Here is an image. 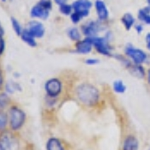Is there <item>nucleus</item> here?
<instances>
[{
  "label": "nucleus",
  "mask_w": 150,
  "mask_h": 150,
  "mask_svg": "<svg viewBox=\"0 0 150 150\" xmlns=\"http://www.w3.org/2000/svg\"><path fill=\"white\" fill-rule=\"evenodd\" d=\"M75 48H76V52L80 53V54H88V53H90L93 48L92 38L86 37L83 40L77 41Z\"/></svg>",
  "instance_id": "nucleus-9"
},
{
  "label": "nucleus",
  "mask_w": 150,
  "mask_h": 150,
  "mask_svg": "<svg viewBox=\"0 0 150 150\" xmlns=\"http://www.w3.org/2000/svg\"><path fill=\"white\" fill-rule=\"evenodd\" d=\"M2 84V74H1V70H0V86Z\"/></svg>",
  "instance_id": "nucleus-31"
},
{
  "label": "nucleus",
  "mask_w": 150,
  "mask_h": 150,
  "mask_svg": "<svg viewBox=\"0 0 150 150\" xmlns=\"http://www.w3.org/2000/svg\"><path fill=\"white\" fill-rule=\"evenodd\" d=\"M70 18H71V21H72V22L75 23V24L78 23V22H80V20L82 19L81 16L79 15V14L77 13V12H75V11H74V12H72V13L70 14Z\"/></svg>",
  "instance_id": "nucleus-24"
},
{
  "label": "nucleus",
  "mask_w": 150,
  "mask_h": 150,
  "mask_svg": "<svg viewBox=\"0 0 150 150\" xmlns=\"http://www.w3.org/2000/svg\"><path fill=\"white\" fill-rule=\"evenodd\" d=\"M92 7V2L90 0H75L72 3V8L79 14L82 18L89 15V11Z\"/></svg>",
  "instance_id": "nucleus-6"
},
{
  "label": "nucleus",
  "mask_w": 150,
  "mask_h": 150,
  "mask_svg": "<svg viewBox=\"0 0 150 150\" xmlns=\"http://www.w3.org/2000/svg\"><path fill=\"white\" fill-rule=\"evenodd\" d=\"M11 24H12V28H13L14 32L16 33V35L20 36L23 31V28H22V26H21V24L19 23V21L16 18L11 17Z\"/></svg>",
  "instance_id": "nucleus-17"
},
{
  "label": "nucleus",
  "mask_w": 150,
  "mask_h": 150,
  "mask_svg": "<svg viewBox=\"0 0 150 150\" xmlns=\"http://www.w3.org/2000/svg\"><path fill=\"white\" fill-rule=\"evenodd\" d=\"M49 12L50 10L44 8L43 6H41L39 3L35 4L34 6L31 8L30 11V16L33 18H38V19H42V20H46L49 16Z\"/></svg>",
  "instance_id": "nucleus-10"
},
{
  "label": "nucleus",
  "mask_w": 150,
  "mask_h": 150,
  "mask_svg": "<svg viewBox=\"0 0 150 150\" xmlns=\"http://www.w3.org/2000/svg\"><path fill=\"white\" fill-rule=\"evenodd\" d=\"M85 63L88 64V65H95V64L99 63V60L95 59V58H89V59L85 60Z\"/></svg>",
  "instance_id": "nucleus-26"
},
{
  "label": "nucleus",
  "mask_w": 150,
  "mask_h": 150,
  "mask_svg": "<svg viewBox=\"0 0 150 150\" xmlns=\"http://www.w3.org/2000/svg\"><path fill=\"white\" fill-rule=\"evenodd\" d=\"M148 83H149V85H150V69H149V71H148Z\"/></svg>",
  "instance_id": "nucleus-32"
},
{
  "label": "nucleus",
  "mask_w": 150,
  "mask_h": 150,
  "mask_svg": "<svg viewBox=\"0 0 150 150\" xmlns=\"http://www.w3.org/2000/svg\"><path fill=\"white\" fill-rule=\"evenodd\" d=\"M4 35V28L2 27L1 23H0V36H3Z\"/></svg>",
  "instance_id": "nucleus-30"
},
{
  "label": "nucleus",
  "mask_w": 150,
  "mask_h": 150,
  "mask_svg": "<svg viewBox=\"0 0 150 150\" xmlns=\"http://www.w3.org/2000/svg\"><path fill=\"white\" fill-rule=\"evenodd\" d=\"M7 125V116L5 113L0 111V132L5 129Z\"/></svg>",
  "instance_id": "nucleus-22"
},
{
  "label": "nucleus",
  "mask_w": 150,
  "mask_h": 150,
  "mask_svg": "<svg viewBox=\"0 0 150 150\" xmlns=\"http://www.w3.org/2000/svg\"><path fill=\"white\" fill-rule=\"evenodd\" d=\"M1 1H2V2H5V1H6V0H1Z\"/></svg>",
  "instance_id": "nucleus-34"
},
{
  "label": "nucleus",
  "mask_w": 150,
  "mask_h": 150,
  "mask_svg": "<svg viewBox=\"0 0 150 150\" xmlns=\"http://www.w3.org/2000/svg\"><path fill=\"white\" fill-rule=\"evenodd\" d=\"M121 21H122L123 25H124V27L126 28L127 30H130L135 23V18L131 13H125L124 15H123Z\"/></svg>",
  "instance_id": "nucleus-16"
},
{
  "label": "nucleus",
  "mask_w": 150,
  "mask_h": 150,
  "mask_svg": "<svg viewBox=\"0 0 150 150\" xmlns=\"http://www.w3.org/2000/svg\"><path fill=\"white\" fill-rule=\"evenodd\" d=\"M100 30L101 26L96 21H89L82 26V32L86 37H95Z\"/></svg>",
  "instance_id": "nucleus-8"
},
{
  "label": "nucleus",
  "mask_w": 150,
  "mask_h": 150,
  "mask_svg": "<svg viewBox=\"0 0 150 150\" xmlns=\"http://www.w3.org/2000/svg\"><path fill=\"white\" fill-rule=\"evenodd\" d=\"M67 34H68V37L70 38L71 40L73 41H79L80 40V32H79V30L77 28H70L68 30V32H67Z\"/></svg>",
  "instance_id": "nucleus-18"
},
{
  "label": "nucleus",
  "mask_w": 150,
  "mask_h": 150,
  "mask_svg": "<svg viewBox=\"0 0 150 150\" xmlns=\"http://www.w3.org/2000/svg\"><path fill=\"white\" fill-rule=\"evenodd\" d=\"M46 150H65V147L59 139L50 138L46 143Z\"/></svg>",
  "instance_id": "nucleus-13"
},
{
  "label": "nucleus",
  "mask_w": 150,
  "mask_h": 150,
  "mask_svg": "<svg viewBox=\"0 0 150 150\" xmlns=\"http://www.w3.org/2000/svg\"><path fill=\"white\" fill-rule=\"evenodd\" d=\"M113 90L116 93H123L126 90V86L124 85V83L121 80H116L113 83Z\"/></svg>",
  "instance_id": "nucleus-19"
},
{
  "label": "nucleus",
  "mask_w": 150,
  "mask_h": 150,
  "mask_svg": "<svg viewBox=\"0 0 150 150\" xmlns=\"http://www.w3.org/2000/svg\"><path fill=\"white\" fill-rule=\"evenodd\" d=\"M45 91L49 97L55 98L61 93L62 83L58 78H51L45 83Z\"/></svg>",
  "instance_id": "nucleus-4"
},
{
  "label": "nucleus",
  "mask_w": 150,
  "mask_h": 150,
  "mask_svg": "<svg viewBox=\"0 0 150 150\" xmlns=\"http://www.w3.org/2000/svg\"><path fill=\"white\" fill-rule=\"evenodd\" d=\"M25 30L29 34H31L34 38H41L45 34V28L44 25L39 21H30L27 23L25 27Z\"/></svg>",
  "instance_id": "nucleus-7"
},
{
  "label": "nucleus",
  "mask_w": 150,
  "mask_h": 150,
  "mask_svg": "<svg viewBox=\"0 0 150 150\" xmlns=\"http://www.w3.org/2000/svg\"><path fill=\"white\" fill-rule=\"evenodd\" d=\"M9 103V97L5 93L0 94V110L4 109Z\"/></svg>",
  "instance_id": "nucleus-21"
},
{
  "label": "nucleus",
  "mask_w": 150,
  "mask_h": 150,
  "mask_svg": "<svg viewBox=\"0 0 150 150\" xmlns=\"http://www.w3.org/2000/svg\"><path fill=\"white\" fill-rule=\"evenodd\" d=\"M145 41H146V46L147 49L150 51V33H147L146 37H145Z\"/></svg>",
  "instance_id": "nucleus-27"
},
{
  "label": "nucleus",
  "mask_w": 150,
  "mask_h": 150,
  "mask_svg": "<svg viewBox=\"0 0 150 150\" xmlns=\"http://www.w3.org/2000/svg\"><path fill=\"white\" fill-rule=\"evenodd\" d=\"M72 10H73V8H72V5H69V4H61V5H59V11L60 13H62L63 15H66L68 16L70 14L72 13Z\"/></svg>",
  "instance_id": "nucleus-20"
},
{
  "label": "nucleus",
  "mask_w": 150,
  "mask_h": 150,
  "mask_svg": "<svg viewBox=\"0 0 150 150\" xmlns=\"http://www.w3.org/2000/svg\"><path fill=\"white\" fill-rule=\"evenodd\" d=\"M135 29H136L137 33H141L143 31V26H142V24H136L135 25Z\"/></svg>",
  "instance_id": "nucleus-28"
},
{
  "label": "nucleus",
  "mask_w": 150,
  "mask_h": 150,
  "mask_svg": "<svg viewBox=\"0 0 150 150\" xmlns=\"http://www.w3.org/2000/svg\"><path fill=\"white\" fill-rule=\"evenodd\" d=\"M139 143L136 137L132 134H129L125 136L124 140H123L121 150H138Z\"/></svg>",
  "instance_id": "nucleus-12"
},
{
  "label": "nucleus",
  "mask_w": 150,
  "mask_h": 150,
  "mask_svg": "<svg viewBox=\"0 0 150 150\" xmlns=\"http://www.w3.org/2000/svg\"><path fill=\"white\" fill-rule=\"evenodd\" d=\"M25 122V113L16 106L10 109V126L12 130H19Z\"/></svg>",
  "instance_id": "nucleus-3"
},
{
  "label": "nucleus",
  "mask_w": 150,
  "mask_h": 150,
  "mask_svg": "<svg viewBox=\"0 0 150 150\" xmlns=\"http://www.w3.org/2000/svg\"><path fill=\"white\" fill-rule=\"evenodd\" d=\"M127 68L130 70V72L135 75V76L139 77V78H143L145 76V72H144V68L142 65H138V64H131L130 63L127 66Z\"/></svg>",
  "instance_id": "nucleus-14"
},
{
  "label": "nucleus",
  "mask_w": 150,
  "mask_h": 150,
  "mask_svg": "<svg viewBox=\"0 0 150 150\" xmlns=\"http://www.w3.org/2000/svg\"><path fill=\"white\" fill-rule=\"evenodd\" d=\"M20 37H21V39H22V41H24V42H25L27 45H29L30 47H35L36 45H37V42H36L35 38L31 34H29L25 29H23Z\"/></svg>",
  "instance_id": "nucleus-15"
},
{
  "label": "nucleus",
  "mask_w": 150,
  "mask_h": 150,
  "mask_svg": "<svg viewBox=\"0 0 150 150\" xmlns=\"http://www.w3.org/2000/svg\"><path fill=\"white\" fill-rule=\"evenodd\" d=\"M0 150H5V149H4V147H3V145L1 144V142H0Z\"/></svg>",
  "instance_id": "nucleus-33"
},
{
  "label": "nucleus",
  "mask_w": 150,
  "mask_h": 150,
  "mask_svg": "<svg viewBox=\"0 0 150 150\" xmlns=\"http://www.w3.org/2000/svg\"><path fill=\"white\" fill-rule=\"evenodd\" d=\"M125 54L132 60V62L134 64L141 65L147 60V54L143 50L132 46V45H130V44H128L127 46L125 47Z\"/></svg>",
  "instance_id": "nucleus-2"
},
{
  "label": "nucleus",
  "mask_w": 150,
  "mask_h": 150,
  "mask_svg": "<svg viewBox=\"0 0 150 150\" xmlns=\"http://www.w3.org/2000/svg\"><path fill=\"white\" fill-rule=\"evenodd\" d=\"M5 51V40L3 36H0V56Z\"/></svg>",
  "instance_id": "nucleus-25"
},
{
  "label": "nucleus",
  "mask_w": 150,
  "mask_h": 150,
  "mask_svg": "<svg viewBox=\"0 0 150 150\" xmlns=\"http://www.w3.org/2000/svg\"><path fill=\"white\" fill-rule=\"evenodd\" d=\"M92 38L93 47L97 50L100 54L105 55V56H109L111 53V49L109 46V40L106 37H91Z\"/></svg>",
  "instance_id": "nucleus-5"
},
{
  "label": "nucleus",
  "mask_w": 150,
  "mask_h": 150,
  "mask_svg": "<svg viewBox=\"0 0 150 150\" xmlns=\"http://www.w3.org/2000/svg\"><path fill=\"white\" fill-rule=\"evenodd\" d=\"M55 2L57 4H59V5H61V4H64L66 2V0H55Z\"/></svg>",
  "instance_id": "nucleus-29"
},
{
  "label": "nucleus",
  "mask_w": 150,
  "mask_h": 150,
  "mask_svg": "<svg viewBox=\"0 0 150 150\" xmlns=\"http://www.w3.org/2000/svg\"><path fill=\"white\" fill-rule=\"evenodd\" d=\"M75 95L79 102L88 107L95 106L100 97L98 89L90 83H82L77 86L75 89Z\"/></svg>",
  "instance_id": "nucleus-1"
},
{
  "label": "nucleus",
  "mask_w": 150,
  "mask_h": 150,
  "mask_svg": "<svg viewBox=\"0 0 150 150\" xmlns=\"http://www.w3.org/2000/svg\"><path fill=\"white\" fill-rule=\"evenodd\" d=\"M38 3L40 4L41 6H43L44 8L48 9V10H51L52 8V2L51 0H40Z\"/></svg>",
  "instance_id": "nucleus-23"
},
{
  "label": "nucleus",
  "mask_w": 150,
  "mask_h": 150,
  "mask_svg": "<svg viewBox=\"0 0 150 150\" xmlns=\"http://www.w3.org/2000/svg\"><path fill=\"white\" fill-rule=\"evenodd\" d=\"M95 9H96V13H97L98 18L101 21H104L106 19H108L109 17V12H108L107 6L104 3L103 0H96L95 1Z\"/></svg>",
  "instance_id": "nucleus-11"
}]
</instances>
